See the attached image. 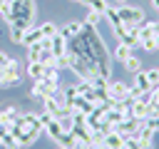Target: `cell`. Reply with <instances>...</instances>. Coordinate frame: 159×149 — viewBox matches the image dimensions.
<instances>
[{
	"label": "cell",
	"mask_w": 159,
	"mask_h": 149,
	"mask_svg": "<svg viewBox=\"0 0 159 149\" xmlns=\"http://www.w3.org/2000/svg\"><path fill=\"white\" fill-rule=\"evenodd\" d=\"M0 147L2 149H20V144H17V139L10 134V132H5L2 137H0Z\"/></svg>",
	"instance_id": "d4e9b609"
},
{
	"label": "cell",
	"mask_w": 159,
	"mask_h": 149,
	"mask_svg": "<svg viewBox=\"0 0 159 149\" xmlns=\"http://www.w3.org/2000/svg\"><path fill=\"white\" fill-rule=\"evenodd\" d=\"M57 89H60V87H52V84H47L45 79H35V84H32V92H30V94H32V99H40V102H42L45 97L55 94Z\"/></svg>",
	"instance_id": "9c48e42d"
},
{
	"label": "cell",
	"mask_w": 159,
	"mask_h": 149,
	"mask_svg": "<svg viewBox=\"0 0 159 149\" xmlns=\"http://www.w3.org/2000/svg\"><path fill=\"white\" fill-rule=\"evenodd\" d=\"M7 27H10V40L20 45V42H22V32H25V30H22V27H17V25H7Z\"/></svg>",
	"instance_id": "83f0119b"
},
{
	"label": "cell",
	"mask_w": 159,
	"mask_h": 149,
	"mask_svg": "<svg viewBox=\"0 0 159 149\" xmlns=\"http://www.w3.org/2000/svg\"><path fill=\"white\" fill-rule=\"evenodd\" d=\"M82 27H84V22H67V25L60 27V35H62L65 40H75V37L82 32Z\"/></svg>",
	"instance_id": "9a60e30c"
},
{
	"label": "cell",
	"mask_w": 159,
	"mask_h": 149,
	"mask_svg": "<svg viewBox=\"0 0 159 149\" xmlns=\"http://www.w3.org/2000/svg\"><path fill=\"white\" fill-rule=\"evenodd\" d=\"M42 40V32H40V25H30L25 32H22V42L20 45H25V47H30V45H37Z\"/></svg>",
	"instance_id": "5bb4252c"
},
{
	"label": "cell",
	"mask_w": 159,
	"mask_h": 149,
	"mask_svg": "<svg viewBox=\"0 0 159 149\" xmlns=\"http://www.w3.org/2000/svg\"><path fill=\"white\" fill-rule=\"evenodd\" d=\"M129 117H134V119H147L149 117V92L144 97L129 102Z\"/></svg>",
	"instance_id": "277c9868"
},
{
	"label": "cell",
	"mask_w": 159,
	"mask_h": 149,
	"mask_svg": "<svg viewBox=\"0 0 159 149\" xmlns=\"http://www.w3.org/2000/svg\"><path fill=\"white\" fill-rule=\"evenodd\" d=\"M99 17H102V15H99V12H94V10H92V12H89V15H87V22H84V25H92V27H97V22H99Z\"/></svg>",
	"instance_id": "f546056e"
},
{
	"label": "cell",
	"mask_w": 159,
	"mask_h": 149,
	"mask_svg": "<svg viewBox=\"0 0 159 149\" xmlns=\"http://www.w3.org/2000/svg\"><path fill=\"white\" fill-rule=\"evenodd\" d=\"M60 149H62V147H60Z\"/></svg>",
	"instance_id": "8d00e7d4"
},
{
	"label": "cell",
	"mask_w": 159,
	"mask_h": 149,
	"mask_svg": "<svg viewBox=\"0 0 159 149\" xmlns=\"http://www.w3.org/2000/svg\"><path fill=\"white\" fill-rule=\"evenodd\" d=\"M40 32H42V37H55V35L60 32V27H57L55 22H42V25H40Z\"/></svg>",
	"instance_id": "484cf974"
},
{
	"label": "cell",
	"mask_w": 159,
	"mask_h": 149,
	"mask_svg": "<svg viewBox=\"0 0 159 149\" xmlns=\"http://www.w3.org/2000/svg\"><path fill=\"white\" fill-rule=\"evenodd\" d=\"M102 142H104V147H107V149H122V147L127 144V137H122V134H119L114 127H109V129L104 132Z\"/></svg>",
	"instance_id": "ba28073f"
},
{
	"label": "cell",
	"mask_w": 159,
	"mask_h": 149,
	"mask_svg": "<svg viewBox=\"0 0 159 149\" xmlns=\"http://www.w3.org/2000/svg\"><path fill=\"white\" fill-rule=\"evenodd\" d=\"M144 124H147V127H152V129L159 134V117H147V119H144Z\"/></svg>",
	"instance_id": "4dcf8cb0"
},
{
	"label": "cell",
	"mask_w": 159,
	"mask_h": 149,
	"mask_svg": "<svg viewBox=\"0 0 159 149\" xmlns=\"http://www.w3.org/2000/svg\"><path fill=\"white\" fill-rule=\"evenodd\" d=\"M70 109H72V112H82V114H89V112L94 109V104H92L87 97H82V94L77 92V94L70 99Z\"/></svg>",
	"instance_id": "4fadbf2b"
},
{
	"label": "cell",
	"mask_w": 159,
	"mask_h": 149,
	"mask_svg": "<svg viewBox=\"0 0 159 149\" xmlns=\"http://www.w3.org/2000/svg\"><path fill=\"white\" fill-rule=\"evenodd\" d=\"M17 117H20V112H17L15 107H7V109H2V112H0V124L10 127V124H12V122H15Z\"/></svg>",
	"instance_id": "ffe728a7"
},
{
	"label": "cell",
	"mask_w": 159,
	"mask_h": 149,
	"mask_svg": "<svg viewBox=\"0 0 159 149\" xmlns=\"http://www.w3.org/2000/svg\"><path fill=\"white\" fill-rule=\"evenodd\" d=\"M117 12H119V20L127 22V25H139L144 22V10L137 7V5H117Z\"/></svg>",
	"instance_id": "3957f363"
},
{
	"label": "cell",
	"mask_w": 159,
	"mask_h": 149,
	"mask_svg": "<svg viewBox=\"0 0 159 149\" xmlns=\"http://www.w3.org/2000/svg\"><path fill=\"white\" fill-rule=\"evenodd\" d=\"M70 2H82V0H70Z\"/></svg>",
	"instance_id": "d590c367"
},
{
	"label": "cell",
	"mask_w": 159,
	"mask_h": 149,
	"mask_svg": "<svg viewBox=\"0 0 159 149\" xmlns=\"http://www.w3.org/2000/svg\"><path fill=\"white\" fill-rule=\"evenodd\" d=\"M102 17L112 25V30L117 27V25H122V20H119V12H117V5H107V10L102 12Z\"/></svg>",
	"instance_id": "e0dca14e"
},
{
	"label": "cell",
	"mask_w": 159,
	"mask_h": 149,
	"mask_svg": "<svg viewBox=\"0 0 159 149\" xmlns=\"http://www.w3.org/2000/svg\"><path fill=\"white\" fill-rule=\"evenodd\" d=\"M132 50L134 47H129V45H122V42H117V47H114V52H112V57L114 60H119V62H124L129 55H132Z\"/></svg>",
	"instance_id": "44dd1931"
},
{
	"label": "cell",
	"mask_w": 159,
	"mask_h": 149,
	"mask_svg": "<svg viewBox=\"0 0 159 149\" xmlns=\"http://www.w3.org/2000/svg\"><path fill=\"white\" fill-rule=\"evenodd\" d=\"M114 37H117V42H122V45L137 47V45H139V25H127V22H122V25L114 27Z\"/></svg>",
	"instance_id": "7a4b0ae2"
},
{
	"label": "cell",
	"mask_w": 159,
	"mask_h": 149,
	"mask_svg": "<svg viewBox=\"0 0 159 149\" xmlns=\"http://www.w3.org/2000/svg\"><path fill=\"white\" fill-rule=\"evenodd\" d=\"M27 74H30L32 79H42V74H45V65H42V62H30V65H27Z\"/></svg>",
	"instance_id": "603a6c76"
},
{
	"label": "cell",
	"mask_w": 159,
	"mask_h": 149,
	"mask_svg": "<svg viewBox=\"0 0 159 149\" xmlns=\"http://www.w3.org/2000/svg\"><path fill=\"white\" fill-rule=\"evenodd\" d=\"M50 52L55 55V57H67V52H70V40H65L60 32L52 37V45H50Z\"/></svg>",
	"instance_id": "8fae6325"
},
{
	"label": "cell",
	"mask_w": 159,
	"mask_h": 149,
	"mask_svg": "<svg viewBox=\"0 0 159 149\" xmlns=\"http://www.w3.org/2000/svg\"><path fill=\"white\" fill-rule=\"evenodd\" d=\"M40 55H42V47H40V42L27 47V62H40Z\"/></svg>",
	"instance_id": "4316f807"
},
{
	"label": "cell",
	"mask_w": 159,
	"mask_h": 149,
	"mask_svg": "<svg viewBox=\"0 0 159 149\" xmlns=\"http://www.w3.org/2000/svg\"><path fill=\"white\" fill-rule=\"evenodd\" d=\"M0 12H2V17L7 20V15H10V0H0Z\"/></svg>",
	"instance_id": "d6a6232c"
},
{
	"label": "cell",
	"mask_w": 159,
	"mask_h": 149,
	"mask_svg": "<svg viewBox=\"0 0 159 149\" xmlns=\"http://www.w3.org/2000/svg\"><path fill=\"white\" fill-rule=\"evenodd\" d=\"M75 142H77V139H75V134H72V132H62V134H60V139H57V144H60L62 149H75Z\"/></svg>",
	"instance_id": "cb8c5ba5"
},
{
	"label": "cell",
	"mask_w": 159,
	"mask_h": 149,
	"mask_svg": "<svg viewBox=\"0 0 159 149\" xmlns=\"http://www.w3.org/2000/svg\"><path fill=\"white\" fill-rule=\"evenodd\" d=\"M45 134L52 139V142H57L60 139V134H62V127H60V119H50L47 124H45Z\"/></svg>",
	"instance_id": "ac0fdd59"
},
{
	"label": "cell",
	"mask_w": 159,
	"mask_h": 149,
	"mask_svg": "<svg viewBox=\"0 0 159 149\" xmlns=\"http://www.w3.org/2000/svg\"><path fill=\"white\" fill-rule=\"evenodd\" d=\"M20 79H22V74H20V70H17V62L10 65V67H2V70H0V87H2V89L15 87Z\"/></svg>",
	"instance_id": "5b68a950"
},
{
	"label": "cell",
	"mask_w": 159,
	"mask_h": 149,
	"mask_svg": "<svg viewBox=\"0 0 159 149\" xmlns=\"http://www.w3.org/2000/svg\"><path fill=\"white\" fill-rule=\"evenodd\" d=\"M114 2H117V5H124V2H127V0H114Z\"/></svg>",
	"instance_id": "e575fe53"
},
{
	"label": "cell",
	"mask_w": 159,
	"mask_h": 149,
	"mask_svg": "<svg viewBox=\"0 0 159 149\" xmlns=\"http://www.w3.org/2000/svg\"><path fill=\"white\" fill-rule=\"evenodd\" d=\"M7 25H17L22 30L35 25V0H10Z\"/></svg>",
	"instance_id": "6da1fadb"
},
{
	"label": "cell",
	"mask_w": 159,
	"mask_h": 149,
	"mask_svg": "<svg viewBox=\"0 0 159 149\" xmlns=\"http://www.w3.org/2000/svg\"><path fill=\"white\" fill-rule=\"evenodd\" d=\"M107 92H109L112 99L122 102V99L129 97V84H124L122 79H109V82H107Z\"/></svg>",
	"instance_id": "8992f818"
},
{
	"label": "cell",
	"mask_w": 159,
	"mask_h": 149,
	"mask_svg": "<svg viewBox=\"0 0 159 149\" xmlns=\"http://www.w3.org/2000/svg\"><path fill=\"white\" fill-rule=\"evenodd\" d=\"M87 5H89V7L94 10V12H99V15H102V12L107 10V0H89Z\"/></svg>",
	"instance_id": "f1b7e54d"
},
{
	"label": "cell",
	"mask_w": 159,
	"mask_h": 149,
	"mask_svg": "<svg viewBox=\"0 0 159 149\" xmlns=\"http://www.w3.org/2000/svg\"><path fill=\"white\" fill-rule=\"evenodd\" d=\"M42 79H45L47 84H52V87H60V70H57V67H45Z\"/></svg>",
	"instance_id": "d6986e66"
},
{
	"label": "cell",
	"mask_w": 159,
	"mask_h": 149,
	"mask_svg": "<svg viewBox=\"0 0 159 149\" xmlns=\"http://www.w3.org/2000/svg\"><path fill=\"white\" fill-rule=\"evenodd\" d=\"M132 87L142 89L144 94H147V92H152V89H154V82L149 79V70H139V72L134 74V82H132Z\"/></svg>",
	"instance_id": "7c38bea8"
},
{
	"label": "cell",
	"mask_w": 159,
	"mask_h": 149,
	"mask_svg": "<svg viewBox=\"0 0 159 149\" xmlns=\"http://www.w3.org/2000/svg\"><path fill=\"white\" fill-rule=\"evenodd\" d=\"M157 35H159V22H144V25H139V40L157 37Z\"/></svg>",
	"instance_id": "2e32d148"
},
{
	"label": "cell",
	"mask_w": 159,
	"mask_h": 149,
	"mask_svg": "<svg viewBox=\"0 0 159 149\" xmlns=\"http://www.w3.org/2000/svg\"><path fill=\"white\" fill-rule=\"evenodd\" d=\"M154 137H157V132L152 129V127H147V124H142V129L137 132V142H139V147L142 149H152L154 147Z\"/></svg>",
	"instance_id": "30bf717a"
},
{
	"label": "cell",
	"mask_w": 159,
	"mask_h": 149,
	"mask_svg": "<svg viewBox=\"0 0 159 149\" xmlns=\"http://www.w3.org/2000/svg\"><path fill=\"white\" fill-rule=\"evenodd\" d=\"M122 65H124V70H127V72H132V74H137V72L142 70V60H139L137 55H129Z\"/></svg>",
	"instance_id": "7402d4cb"
},
{
	"label": "cell",
	"mask_w": 159,
	"mask_h": 149,
	"mask_svg": "<svg viewBox=\"0 0 159 149\" xmlns=\"http://www.w3.org/2000/svg\"><path fill=\"white\" fill-rule=\"evenodd\" d=\"M152 7H154V10H159V0H152Z\"/></svg>",
	"instance_id": "836d02e7"
},
{
	"label": "cell",
	"mask_w": 159,
	"mask_h": 149,
	"mask_svg": "<svg viewBox=\"0 0 159 149\" xmlns=\"http://www.w3.org/2000/svg\"><path fill=\"white\" fill-rule=\"evenodd\" d=\"M142 124H144V119H134V117H127L122 124H117L114 129L122 134V137H137V132L142 129Z\"/></svg>",
	"instance_id": "52a82bcc"
},
{
	"label": "cell",
	"mask_w": 159,
	"mask_h": 149,
	"mask_svg": "<svg viewBox=\"0 0 159 149\" xmlns=\"http://www.w3.org/2000/svg\"><path fill=\"white\" fill-rule=\"evenodd\" d=\"M10 65H15V60L7 57L5 52H0V70H2V67H10Z\"/></svg>",
	"instance_id": "1f68e13d"
}]
</instances>
